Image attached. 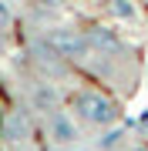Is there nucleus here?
Listing matches in <instances>:
<instances>
[{"label": "nucleus", "mask_w": 148, "mask_h": 151, "mask_svg": "<svg viewBox=\"0 0 148 151\" xmlns=\"http://www.w3.org/2000/svg\"><path fill=\"white\" fill-rule=\"evenodd\" d=\"M74 108L77 114H81L84 121H91V124H111L115 121V104L108 101V97H101V94H94V91H84V94H77L74 97Z\"/></svg>", "instance_id": "f257e3e1"}, {"label": "nucleus", "mask_w": 148, "mask_h": 151, "mask_svg": "<svg viewBox=\"0 0 148 151\" xmlns=\"http://www.w3.org/2000/svg\"><path fill=\"white\" fill-rule=\"evenodd\" d=\"M7 24H10V7L0 0V27H7Z\"/></svg>", "instance_id": "0eeeda50"}, {"label": "nucleus", "mask_w": 148, "mask_h": 151, "mask_svg": "<svg viewBox=\"0 0 148 151\" xmlns=\"http://www.w3.org/2000/svg\"><path fill=\"white\" fill-rule=\"evenodd\" d=\"M108 4H111V10L118 17H135V7L128 4V0H108Z\"/></svg>", "instance_id": "423d86ee"}, {"label": "nucleus", "mask_w": 148, "mask_h": 151, "mask_svg": "<svg viewBox=\"0 0 148 151\" xmlns=\"http://www.w3.org/2000/svg\"><path fill=\"white\" fill-rule=\"evenodd\" d=\"M91 44H98V47H118L115 34H108V30H94L91 34Z\"/></svg>", "instance_id": "39448f33"}, {"label": "nucleus", "mask_w": 148, "mask_h": 151, "mask_svg": "<svg viewBox=\"0 0 148 151\" xmlns=\"http://www.w3.org/2000/svg\"><path fill=\"white\" fill-rule=\"evenodd\" d=\"M37 4H47V7H54V4H61V0H37Z\"/></svg>", "instance_id": "6e6552de"}, {"label": "nucleus", "mask_w": 148, "mask_h": 151, "mask_svg": "<svg viewBox=\"0 0 148 151\" xmlns=\"http://www.w3.org/2000/svg\"><path fill=\"white\" fill-rule=\"evenodd\" d=\"M24 134H27V121H24L20 114L7 118V124H4V138H7V141H20Z\"/></svg>", "instance_id": "20e7f679"}, {"label": "nucleus", "mask_w": 148, "mask_h": 151, "mask_svg": "<svg viewBox=\"0 0 148 151\" xmlns=\"http://www.w3.org/2000/svg\"><path fill=\"white\" fill-rule=\"evenodd\" d=\"M47 128H51V138H54V141H61V145H67V141H74V138H77V128H74V121L67 118L64 111H54V114H51Z\"/></svg>", "instance_id": "7ed1b4c3"}, {"label": "nucleus", "mask_w": 148, "mask_h": 151, "mask_svg": "<svg viewBox=\"0 0 148 151\" xmlns=\"http://www.w3.org/2000/svg\"><path fill=\"white\" fill-rule=\"evenodd\" d=\"M88 37H81L77 30H51L47 34V47L54 50L57 57H71V60H77V57H84L88 54Z\"/></svg>", "instance_id": "f03ea898"}]
</instances>
